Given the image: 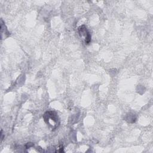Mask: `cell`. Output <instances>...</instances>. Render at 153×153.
Returning a JSON list of instances; mask_svg holds the SVG:
<instances>
[{"mask_svg":"<svg viewBox=\"0 0 153 153\" xmlns=\"http://www.w3.org/2000/svg\"><path fill=\"white\" fill-rule=\"evenodd\" d=\"M78 31L79 33V35L82 36H85V42L86 44H88L90 43L91 41V35L90 33L88 32L87 28L85 27V26L82 25L78 28Z\"/></svg>","mask_w":153,"mask_h":153,"instance_id":"cell-2","label":"cell"},{"mask_svg":"<svg viewBox=\"0 0 153 153\" xmlns=\"http://www.w3.org/2000/svg\"><path fill=\"white\" fill-rule=\"evenodd\" d=\"M43 118L46 123L49 124L50 126H51L53 128H54L58 125V117L57 114L54 111H47L44 115Z\"/></svg>","mask_w":153,"mask_h":153,"instance_id":"cell-1","label":"cell"}]
</instances>
